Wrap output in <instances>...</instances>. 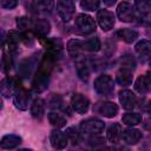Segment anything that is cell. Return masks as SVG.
Segmentation results:
<instances>
[{
	"label": "cell",
	"instance_id": "obj_1",
	"mask_svg": "<svg viewBox=\"0 0 151 151\" xmlns=\"http://www.w3.org/2000/svg\"><path fill=\"white\" fill-rule=\"evenodd\" d=\"M55 60L57 59L51 53H48V52L45 53V55L42 57V59L38 66V70L33 78V81H32V88L34 92L40 93L47 88L48 83H50V76L53 70V65H54Z\"/></svg>",
	"mask_w": 151,
	"mask_h": 151
},
{
	"label": "cell",
	"instance_id": "obj_2",
	"mask_svg": "<svg viewBox=\"0 0 151 151\" xmlns=\"http://www.w3.org/2000/svg\"><path fill=\"white\" fill-rule=\"evenodd\" d=\"M96 21L92 17H90L88 14L85 13H80L74 19V28L77 31V33L81 34V35H87L91 34L96 31Z\"/></svg>",
	"mask_w": 151,
	"mask_h": 151
},
{
	"label": "cell",
	"instance_id": "obj_3",
	"mask_svg": "<svg viewBox=\"0 0 151 151\" xmlns=\"http://www.w3.org/2000/svg\"><path fill=\"white\" fill-rule=\"evenodd\" d=\"M93 88L100 96H111L114 91L113 79L109 74H101L94 80Z\"/></svg>",
	"mask_w": 151,
	"mask_h": 151
},
{
	"label": "cell",
	"instance_id": "obj_4",
	"mask_svg": "<svg viewBox=\"0 0 151 151\" xmlns=\"http://www.w3.org/2000/svg\"><path fill=\"white\" fill-rule=\"evenodd\" d=\"M104 122L97 118H87L80 123V130L86 134H98L104 130Z\"/></svg>",
	"mask_w": 151,
	"mask_h": 151
},
{
	"label": "cell",
	"instance_id": "obj_5",
	"mask_svg": "<svg viewBox=\"0 0 151 151\" xmlns=\"http://www.w3.org/2000/svg\"><path fill=\"white\" fill-rule=\"evenodd\" d=\"M57 12L64 21H70L76 12V6L73 0H58L57 1Z\"/></svg>",
	"mask_w": 151,
	"mask_h": 151
},
{
	"label": "cell",
	"instance_id": "obj_6",
	"mask_svg": "<svg viewBox=\"0 0 151 151\" xmlns=\"http://www.w3.org/2000/svg\"><path fill=\"white\" fill-rule=\"evenodd\" d=\"M117 17L123 22H132L136 17L134 7L127 1H122L117 7Z\"/></svg>",
	"mask_w": 151,
	"mask_h": 151
},
{
	"label": "cell",
	"instance_id": "obj_7",
	"mask_svg": "<svg viewBox=\"0 0 151 151\" xmlns=\"http://www.w3.org/2000/svg\"><path fill=\"white\" fill-rule=\"evenodd\" d=\"M97 21H98L100 28L103 31L107 32L111 28H113L114 22H116V17L112 12H110L107 9H99L97 13Z\"/></svg>",
	"mask_w": 151,
	"mask_h": 151
},
{
	"label": "cell",
	"instance_id": "obj_8",
	"mask_svg": "<svg viewBox=\"0 0 151 151\" xmlns=\"http://www.w3.org/2000/svg\"><path fill=\"white\" fill-rule=\"evenodd\" d=\"M13 100H14V105L17 109L21 110V111H25L28 109V104H29V100H31V94L27 90L22 88V87H19L17 88L15 93L13 94Z\"/></svg>",
	"mask_w": 151,
	"mask_h": 151
},
{
	"label": "cell",
	"instance_id": "obj_9",
	"mask_svg": "<svg viewBox=\"0 0 151 151\" xmlns=\"http://www.w3.org/2000/svg\"><path fill=\"white\" fill-rule=\"evenodd\" d=\"M71 106L77 113L84 114L88 111L90 100L85 96H83L81 93H74L71 98Z\"/></svg>",
	"mask_w": 151,
	"mask_h": 151
},
{
	"label": "cell",
	"instance_id": "obj_10",
	"mask_svg": "<svg viewBox=\"0 0 151 151\" xmlns=\"http://www.w3.org/2000/svg\"><path fill=\"white\" fill-rule=\"evenodd\" d=\"M94 111L106 118H113L118 113V106L113 101H100L96 105Z\"/></svg>",
	"mask_w": 151,
	"mask_h": 151
},
{
	"label": "cell",
	"instance_id": "obj_11",
	"mask_svg": "<svg viewBox=\"0 0 151 151\" xmlns=\"http://www.w3.org/2000/svg\"><path fill=\"white\" fill-rule=\"evenodd\" d=\"M44 45L47 50L48 53H51L55 59L60 58L63 55V51H64V45L61 42L60 39L58 38H51V39H47V38H44Z\"/></svg>",
	"mask_w": 151,
	"mask_h": 151
},
{
	"label": "cell",
	"instance_id": "obj_12",
	"mask_svg": "<svg viewBox=\"0 0 151 151\" xmlns=\"http://www.w3.org/2000/svg\"><path fill=\"white\" fill-rule=\"evenodd\" d=\"M119 103L125 110H133L137 106V97L130 90H123L118 94Z\"/></svg>",
	"mask_w": 151,
	"mask_h": 151
},
{
	"label": "cell",
	"instance_id": "obj_13",
	"mask_svg": "<svg viewBox=\"0 0 151 151\" xmlns=\"http://www.w3.org/2000/svg\"><path fill=\"white\" fill-rule=\"evenodd\" d=\"M31 29L34 32L35 35L40 38H46L47 34L51 32V24L46 19H37L32 21Z\"/></svg>",
	"mask_w": 151,
	"mask_h": 151
},
{
	"label": "cell",
	"instance_id": "obj_14",
	"mask_svg": "<svg viewBox=\"0 0 151 151\" xmlns=\"http://www.w3.org/2000/svg\"><path fill=\"white\" fill-rule=\"evenodd\" d=\"M18 86L13 78L6 77L0 81V94L5 98H11L15 93Z\"/></svg>",
	"mask_w": 151,
	"mask_h": 151
},
{
	"label": "cell",
	"instance_id": "obj_15",
	"mask_svg": "<svg viewBox=\"0 0 151 151\" xmlns=\"http://www.w3.org/2000/svg\"><path fill=\"white\" fill-rule=\"evenodd\" d=\"M50 142L52 147L57 149V150H63L66 147L67 145V138L65 132L60 131V130H53L50 134Z\"/></svg>",
	"mask_w": 151,
	"mask_h": 151
},
{
	"label": "cell",
	"instance_id": "obj_16",
	"mask_svg": "<svg viewBox=\"0 0 151 151\" xmlns=\"http://www.w3.org/2000/svg\"><path fill=\"white\" fill-rule=\"evenodd\" d=\"M122 138L124 139V142L126 144L134 145L142 139V132L139 130H137V129L129 127V129H126V130H124L122 132Z\"/></svg>",
	"mask_w": 151,
	"mask_h": 151
},
{
	"label": "cell",
	"instance_id": "obj_17",
	"mask_svg": "<svg viewBox=\"0 0 151 151\" xmlns=\"http://www.w3.org/2000/svg\"><path fill=\"white\" fill-rule=\"evenodd\" d=\"M20 143H21V138L19 136H17V134H6L0 140V147L9 150V149L17 147Z\"/></svg>",
	"mask_w": 151,
	"mask_h": 151
},
{
	"label": "cell",
	"instance_id": "obj_18",
	"mask_svg": "<svg viewBox=\"0 0 151 151\" xmlns=\"http://www.w3.org/2000/svg\"><path fill=\"white\" fill-rule=\"evenodd\" d=\"M134 88L140 94H146L150 91V77L149 74L139 76L134 83Z\"/></svg>",
	"mask_w": 151,
	"mask_h": 151
},
{
	"label": "cell",
	"instance_id": "obj_19",
	"mask_svg": "<svg viewBox=\"0 0 151 151\" xmlns=\"http://www.w3.org/2000/svg\"><path fill=\"white\" fill-rule=\"evenodd\" d=\"M122 132H123L122 125L118 123H114L109 127L107 133H106V138L110 143H118L122 138Z\"/></svg>",
	"mask_w": 151,
	"mask_h": 151
},
{
	"label": "cell",
	"instance_id": "obj_20",
	"mask_svg": "<svg viewBox=\"0 0 151 151\" xmlns=\"http://www.w3.org/2000/svg\"><path fill=\"white\" fill-rule=\"evenodd\" d=\"M33 6L39 13L50 14L54 8V0H33Z\"/></svg>",
	"mask_w": 151,
	"mask_h": 151
},
{
	"label": "cell",
	"instance_id": "obj_21",
	"mask_svg": "<svg viewBox=\"0 0 151 151\" xmlns=\"http://www.w3.org/2000/svg\"><path fill=\"white\" fill-rule=\"evenodd\" d=\"M116 35L119 39H122L123 41L131 44L138 38V32L136 29H132V28H120L119 31H117Z\"/></svg>",
	"mask_w": 151,
	"mask_h": 151
},
{
	"label": "cell",
	"instance_id": "obj_22",
	"mask_svg": "<svg viewBox=\"0 0 151 151\" xmlns=\"http://www.w3.org/2000/svg\"><path fill=\"white\" fill-rule=\"evenodd\" d=\"M45 112V101L41 98H37L33 100L32 105H31V114L32 117H34L35 119H41V117L44 116Z\"/></svg>",
	"mask_w": 151,
	"mask_h": 151
},
{
	"label": "cell",
	"instance_id": "obj_23",
	"mask_svg": "<svg viewBox=\"0 0 151 151\" xmlns=\"http://www.w3.org/2000/svg\"><path fill=\"white\" fill-rule=\"evenodd\" d=\"M142 114L138 113V112H126L123 114L122 117V122L123 124L127 125V126H136L138 124L142 123Z\"/></svg>",
	"mask_w": 151,
	"mask_h": 151
},
{
	"label": "cell",
	"instance_id": "obj_24",
	"mask_svg": "<svg viewBox=\"0 0 151 151\" xmlns=\"http://www.w3.org/2000/svg\"><path fill=\"white\" fill-rule=\"evenodd\" d=\"M134 50L137 52V54L140 57V58H144V59H147L149 55H150V50H151V44L149 40L146 39H143L140 41H138L134 46Z\"/></svg>",
	"mask_w": 151,
	"mask_h": 151
},
{
	"label": "cell",
	"instance_id": "obj_25",
	"mask_svg": "<svg viewBox=\"0 0 151 151\" xmlns=\"http://www.w3.org/2000/svg\"><path fill=\"white\" fill-rule=\"evenodd\" d=\"M76 68H77L78 77H79L83 81H87L88 78H90V68H88V65L86 64V61L83 60V59H78V58H77Z\"/></svg>",
	"mask_w": 151,
	"mask_h": 151
},
{
	"label": "cell",
	"instance_id": "obj_26",
	"mask_svg": "<svg viewBox=\"0 0 151 151\" xmlns=\"http://www.w3.org/2000/svg\"><path fill=\"white\" fill-rule=\"evenodd\" d=\"M132 79H133L132 71L126 70V68H120V71H118L117 77H116L117 83L119 85H122V86H129V85H131Z\"/></svg>",
	"mask_w": 151,
	"mask_h": 151
},
{
	"label": "cell",
	"instance_id": "obj_27",
	"mask_svg": "<svg viewBox=\"0 0 151 151\" xmlns=\"http://www.w3.org/2000/svg\"><path fill=\"white\" fill-rule=\"evenodd\" d=\"M101 47L100 40L97 37H92L86 39L85 41H81V48L85 51H90V52H97L99 51Z\"/></svg>",
	"mask_w": 151,
	"mask_h": 151
},
{
	"label": "cell",
	"instance_id": "obj_28",
	"mask_svg": "<svg viewBox=\"0 0 151 151\" xmlns=\"http://www.w3.org/2000/svg\"><path fill=\"white\" fill-rule=\"evenodd\" d=\"M81 51H83V48H81V40L71 39L67 42V52H68V54L72 58H79Z\"/></svg>",
	"mask_w": 151,
	"mask_h": 151
},
{
	"label": "cell",
	"instance_id": "obj_29",
	"mask_svg": "<svg viewBox=\"0 0 151 151\" xmlns=\"http://www.w3.org/2000/svg\"><path fill=\"white\" fill-rule=\"evenodd\" d=\"M48 120H50L51 125L55 126L57 129L65 126V125H66V123H67L66 118H65L61 113L55 112V111H52V112H50V113H48Z\"/></svg>",
	"mask_w": 151,
	"mask_h": 151
},
{
	"label": "cell",
	"instance_id": "obj_30",
	"mask_svg": "<svg viewBox=\"0 0 151 151\" xmlns=\"http://www.w3.org/2000/svg\"><path fill=\"white\" fill-rule=\"evenodd\" d=\"M12 58L9 54L7 53H4L1 59H0V71L2 73H8L12 68Z\"/></svg>",
	"mask_w": 151,
	"mask_h": 151
},
{
	"label": "cell",
	"instance_id": "obj_31",
	"mask_svg": "<svg viewBox=\"0 0 151 151\" xmlns=\"http://www.w3.org/2000/svg\"><path fill=\"white\" fill-rule=\"evenodd\" d=\"M65 134H66L67 142H71L72 144H77L79 142V132L77 131L76 127H73V126L67 127L65 131Z\"/></svg>",
	"mask_w": 151,
	"mask_h": 151
},
{
	"label": "cell",
	"instance_id": "obj_32",
	"mask_svg": "<svg viewBox=\"0 0 151 151\" xmlns=\"http://www.w3.org/2000/svg\"><path fill=\"white\" fill-rule=\"evenodd\" d=\"M134 6L142 14H147L151 9L150 0H134Z\"/></svg>",
	"mask_w": 151,
	"mask_h": 151
},
{
	"label": "cell",
	"instance_id": "obj_33",
	"mask_svg": "<svg viewBox=\"0 0 151 151\" xmlns=\"http://www.w3.org/2000/svg\"><path fill=\"white\" fill-rule=\"evenodd\" d=\"M80 6H81L83 9H85L87 12H93V11L98 9L99 0H81L80 1Z\"/></svg>",
	"mask_w": 151,
	"mask_h": 151
},
{
	"label": "cell",
	"instance_id": "obj_34",
	"mask_svg": "<svg viewBox=\"0 0 151 151\" xmlns=\"http://www.w3.org/2000/svg\"><path fill=\"white\" fill-rule=\"evenodd\" d=\"M120 61H122V68H126V70H130V71H133L136 68V61H134L132 55L126 54L122 58Z\"/></svg>",
	"mask_w": 151,
	"mask_h": 151
},
{
	"label": "cell",
	"instance_id": "obj_35",
	"mask_svg": "<svg viewBox=\"0 0 151 151\" xmlns=\"http://www.w3.org/2000/svg\"><path fill=\"white\" fill-rule=\"evenodd\" d=\"M17 26L21 31H28L31 29L32 21L26 17H20V18H17Z\"/></svg>",
	"mask_w": 151,
	"mask_h": 151
},
{
	"label": "cell",
	"instance_id": "obj_36",
	"mask_svg": "<svg viewBox=\"0 0 151 151\" xmlns=\"http://www.w3.org/2000/svg\"><path fill=\"white\" fill-rule=\"evenodd\" d=\"M50 106L52 109H60L63 106V99H61V97L58 96V94L53 96V98L50 101Z\"/></svg>",
	"mask_w": 151,
	"mask_h": 151
},
{
	"label": "cell",
	"instance_id": "obj_37",
	"mask_svg": "<svg viewBox=\"0 0 151 151\" xmlns=\"http://www.w3.org/2000/svg\"><path fill=\"white\" fill-rule=\"evenodd\" d=\"M18 5V0H0V6L6 9H13Z\"/></svg>",
	"mask_w": 151,
	"mask_h": 151
},
{
	"label": "cell",
	"instance_id": "obj_38",
	"mask_svg": "<svg viewBox=\"0 0 151 151\" xmlns=\"http://www.w3.org/2000/svg\"><path fill=\"white\" fill-rule=\"evenodd\" d=\"M105 143V139L101 137H97L96 134H92V137L88 139V144L92 146H97V145H103Z\"/></svg>",
	"mask_w": 151,
	"mask_h": 151
},
{
	"label": "cell",
	"instance_id": "obj_39",
	"mask_svg": "<svg viewBox=\"0 0 151 151\" xmlns=\"http://www.w3.org/2000/svg\"><path fill=\"white\" fill-rule=\"evenodd\" d=\"M6 41H7V34L5 33V31L0 29V47H2Z\"/></svg>",
	"mask_w": 151,
	"mask_h": 151
},
{
	"label": "cell",
	"instance_id": "obj_40",
	"mask_svg": "<svg viewBox=\"0 0 151 151\" xmlns=\"http://www.w3.org/2000/svg\"><path fill=\"white\" fill-rule=\"evenodd\" d=\"M103 2H104L106 6L110 7V6H113V5L117 2V0H103Z\"/></svg>",
	"mask_w": 151,
	"mask_h": 151
},
{
	"label": "cell",
	"instance_id": "obj_41",
	"mask_svg": "<svg viewBox=\"0 0 151 151\" xmlns=\"http://www.w3.org/2000/svg\"><path fill=\"white\" fill-rule=\"evenodd\" d=\"M1 107H2V101H1V99H0V110H1Z\"/></svg>",
	"mask_w": 151,
	"mask_h": 151
}]
</instances>
